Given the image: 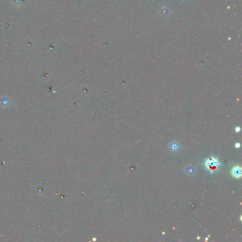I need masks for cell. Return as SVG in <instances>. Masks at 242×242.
<instances>
[{"mask_svg": "<svg viewBox=\"0 0 242 242\" xmlns=\"http://www.w3.org/2000/svg\"><path fill=\"white\" fill-rule=\"evenodd\" d=\"M205 165H206V167L207 168V169L210 170L211 172H213V171L216 170L217 169L218 166H219V161H217V158L212 157V158H209V159L207 160V161H206V163H205Z\"/></svg>", "mask_w": 242, "mask_h": 242, "instance_id": "cell-1", "label": "cell"}, {"mask_svg": "<svg viewBox=\"0 0 242 242\" xmlns=\"http://www.w3.org/2000/svg\"><path fill=\"white\" fill-rule=\"evenodd\" d=\"M232 175L234 177H236V178H239L241 176V168L239 167V166H236V167L233 168L232 170Z\"/></svg>", "mask_w": 242, "mask_h": 242, "instance_id": "cell-2", "label": "cell"}, {"mask_svg": "<svg viewBox=\"0 0 242 242\" xmlns=\"http://www.w3.org/2000/svg\"><path fill=\"white\" fill-rule=\"evenodd\" d=\"M237 129H236V131H240V128L239 127H237Z\"/></svg>", "mask_w": 242, "mask_h": 242, "instance_id": "cell-3", "label": "cell"}, {"mask_svg": "<svg viewBox=\"0 0 242 242\" xmlns=\"http://www.w3.org/2000/svg\"><path fill=\"white\" fill-rule=\"evenodd\" d=\"M239 145H240V144H236V146H237V147H239Z\"/></svg>", "mask_w": 242, "mask_h": 242, "instance_id": "cell-4", "label": "cell"}]
</instances>
